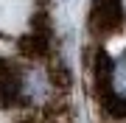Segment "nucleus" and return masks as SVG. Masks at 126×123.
<instances>
[{"label": "nucleus", "mask_w": 126, "mask_h": 123, "mask_svg": "<svg viewBox=\"0 0 126 123\" xmlns=\"http://www.w3.org/2000/svg\"><path fill=\"white\" fill-rule=\"evenodd\" d=\"M126 17H123V6L121 0H95L93 11H90V31L95 37H109L118 34L123 28Z\"/></svg>", "instance_id": "nucleus-1"}, {"label": "nucleus", "mask_w": 126, "mask_h": 123, "mask_svg": "<svg viewBox=\"0 0 126 123\" xmlns=\"http://www.w3.org/2000/svg\"><path fill=\"white\" fill-rule=\"evenodd\" d=\"M98 90H109L112 95H118V98L126 104V50L109 59V67H107V87H95V90H90V92H98Z\"/></svg>", "instance_id": "nucleus-2"}]
</instances>
